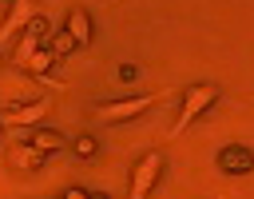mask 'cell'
<instances>
[{
  "instance_id": "8",
  "label": "cell",
  "mask_w": 254,
  "mask_h": 199,
  "mask_svg": "<svg viewBox=\"0 0 254 199\" xmlns=\"http://www.w3.org/2000/svg\"><path fill=\"white\" fill-rule=\"evenodd\" d=\"M64 32L75 40V48H87V44L95 40V32H91V20H87V12H83V8H71V12H67V24H64Z\"/></svg>"
},
{
  "instance_id": "6",
  "label": "cell",
  "mask_w": 254,
  "mask_h": 199,
  "mask_svg": "<svg viewBox=\"0 0 254 199\" xmlns=\"http://www.w3.org/2000/svg\"><path fill=\"white\" fill-rule=\"evenodd\" d=\"M44 36H48V24H44V16H32L28 24H24V32H20V44H16V52H12V64L20 68L36 48H44Z\"/></svg>"
},
{
  "instance_id": "14",
  "label": "cell",
  "mask_w": 254,
  "mask_h": 199,
  "mask_svg": "<svg viewBox=\"0 0 254 199\" xmlns=\"http://www.w3.org/2000/svg\"><path fill=\"white\" fill-rule=\"evenodd\" d=\"M64 199H87V191H83V187H67V191H64Z\"/></svg>"
},
{
  "instance_id": "4",
  "label": "cell",
  "mask_w": 254,
  "mask_h": 199,
  "mask_svg": "<svg viewBox=\"0 0 254 199\" xmlns=\"http://www.w3.org/2000/svg\"><path fill=\"white\" fill-rule=\"evenodd\" d=\"M48 111H52V100H48V96H36L32 103L4 107V111H0V127H36Z\"/></svg>"
},
{
  "instance_id": "13",
  "label": "cell",
  "mask_w": 254,
  "mask_h": 199,
  "mask_svg": "<svg viewBox=\"0 0 254 199\" xmlns=\"http://www.w3.org/2000/svg\"><path fill=\"white\" fill-rule=\"evenodd\" d=\"M75 151H79V155H91V151H95V143H91V139H87V135H83V139H79V143H75Z\"/></svg>"
},
{
  "instance_id": "5",
  "label": "cell",
  "mask_w": 254,
  "mask_h": 199,
  "mask_svg": "<svg viewBox=\"0 0 254 199\" xmlns=\"http://www.w3.org/2000/svg\"><path fill=\"white\" fill-rule=\"evenodd\" d=\"M32 16H40V12H36V0H12V4H8V16L0 20V48H8V44L24 32V24H28Z\"/></svg>"
},
{
  "instance_id": "2",
  "label": "cell",
  "mask_w": 254,
  "mask_h": 199,
  "mask_svg": "<svg viewBox=\"0 0 254 199\" xmlns=\"http://www.w3.org/2000/svg\"><path fill=\"white\" fill-rule=\"evenodd\" d=\"M155 100H159V96H127V100H107V103H99V107H95V119H99V123H123V119L143 115Z\"/></svg>"
},
{
  "instance_id": "9",
  "label": "cell",
  "mask_w": 254,
  "mask_h": 199,
  "mask_svg": "<svg viewBox=\"0 0 254 199\" xmlns=\"http://www.w3.org/2000/svg\"><path fill=\"white\" fill-rule=\"evenodd\" d=\"M8 163H12L16 171H36V167L44 163V151H40V147H32V143H20V147H12V151H8Z\"/></svg>"
},
{
  "instance_id": "7",
  "label": "cell",
  "mask_w": 254,
  "mask_h": 199,
  "mask_svg": "<svg viewBox=\"0 0 254 199\" xmlns=\"http://www.w3.org/2000/svg\"><path fill=\"white\" fill-rule=\"evenodd\" d=\"M218 167H222V171H230V175H246V171L254 167V155H250V147L230 143V147H222V151H218Z\"/></svg>"
},
{
  "instance_id": "3",
  "label": "cell",
  "mask_w": 254,
  "mask_h": 199,
  "mask_svg": "<svg viewBox=\"0 0 254 199\" xmlns=\"http://www.w3.org/2000/svg\"><path fill=\"white\" fill-rule=\"evenodd\" d=\"M159 175H163V155H159V151H147V155L135 163V171H131V195H127V199H147V195L155 191Z\"/></svg>"
},
{
  "instance_id": "11",
  "label": "cell",
  "mask_w": 254,
  "mask_h": 199,
  "mask_svg": "<svg viewBox=\"0 0 254 199\" xmlns=\"http://www.w3.org/2000/svg\"><path fill=\"white\" fill-rule=\"evenodd\" d=\"M28 143L48 155V151H60V147H64V135L52 131V127H32V131H28Z\"/></svg>"
},
{
  "instance_id": "15",
  "label": "cell",
  "mask_w": 254,
  "mask_h": 199,
  "mask_svg": "<svg viewBox=\"0 0 254 199\" xmlns=\"http://www.w3.org/2000/svg\"><path fill=\"white\" fill-rule=\"evenodd\" d=\"M87 199H107V195H87Z\"/></svg>"
},
{
  "instance_id": "12",
  "label": "cell",
  "mask_w": 254,
  "mask_h": 199,
  "mask_svg": "<svg viewBox=\"0 0 254 199\" xmlns=\"http://www.w3.org/2000/svg\"><path fill=\"white\" fill-rule=\"evenodd\" d=\"M71 48H75V40H71L67 32H56V36H52V44H48V52H52L56 60H64V56H67Z\"/></svg>"
},
{
  "instance_id": "1",
  "label": "cell",
  "mask_w": 254,
  "mask_h": 199,
  "mask_svg": "<svg viewBox=\"0 0 254 199\" xmlns=\"http://www.w3.org/2000/svg\"><path fill=\"white\" fill-rule=\"evenodd\" d=\"M218 84H194V88H187V96H183V107H179V119H175V127L167 131V139H183L187 135V127L206 111V107H214L218 103Z\"/></svg>"
},
{
  "instance_id": "10",
  "label": "cell",
  "mask_w": 254,
  "mask_h": 199,
  "mask_svg": "<svg viewBox=\"0 0 254 199\" xmlns=\"http://www.w3.org/2000/svg\"><path fill=\"white\" fill-rule=\"evenodd\" d=\"M52 64H56V56H52L48 48H36V52L20 64V72H28V76H36V80H48V76H52Z\"/></svg>"
}]
</instances>
